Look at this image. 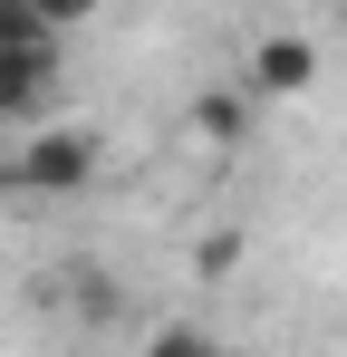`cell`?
Returning <instances> with one entry per match:
<instances>
[{
    "mask_svg": "<svg viewBox=\"0 0 347 357\" xmlns=\"http://www.w3.org/2000/svg\"><path fill=\"white\" fill-rule=\"evenodd\" d=\"M10 165V193H87L97 165H107V135L97 126H39L20 155H0Z\"/></svg>",
    "mask_w": 347,
    "mask_h": 357,
    "instance_id": "6da1fadb",
    "label": "cell"
},
{
    "mask_svg": "<svg viewBox=\"0 0 347 357\" xmlns=\"http://www.w3.org/2000/svg\"><path fill=\"white\" fill-rule=\"evenodd\" d=\"M318 87V39L309 29H261L241 59V97H309Z\"/></svg>",
    "mask_w": 347,
    "mask_h": 357,
    "instance_id": "7a4b0ae2",
    "label": "cell"
},
{
    "mask_svg": "<svg viewBox=\"0 0 347 357\" xmlns=\"http://www.w3.org/2000/svg\"><path fill=\"white\" fill-rule=\"evenodd\" d=\"M58 68H68V49H20V59H0V126L39 116L58 97Z\"/></svg>",
    "mask_w": 347,
    "mask_h": 357,
    "instance_id": "3957f363",
    "label": "cell"
},
{
    "mask_svg": "<svg viewBox=\"0 0 347 357\" xmlns=\"http://www.w3.org/2000/svg\"><path fill=\"white\" fill-rule=\"evenodd\" d=\"M20 49H68V20L49 0H0V59H20Z\"/></svg>",
    "mask_w": 347,
    "mask_h": 357,
    "instance_id": "277c9868",
    "label": "cell"
},
{
    "mask_svg": "<svg viewBox=\"0 0 347 357\" xmlns=\"http://www.w3.org/2000/svg\"><path fill=\"white\" fill-rule=\"evenodd\" d=\"M241 126H251V97H241V87H213V97L193 107V135H203V145H231Z\"/></svg>",
    "mask_w": 347,
    "mask_h": 357,
    "instance_id": "5b68a950",
    "label": "cell"
},
{
    "mask_svg": "<svg viewBox=\"0 0 347 357\" xmlns=\"http://www.w3.org/2000/svg\"><path fill=\"white\" fill-rule=\"evenodd\" d=\"M135 357H231V348L213 338V328H193V319H164V328H155Z\"/></svg>",
    "mask_w": 347,
    "mask_h": 357,
    "instance_id": "8992f818",
    "label": "cell"
},
{
    "mask_svg": "<svg viewBox=\"0 0 347 357\" xmlns=\"http://www.w3.org/2000/svg\"><path fill=\"white\" fill-rule=\"evenodd\" d=\"M68 290H77V309H87V319H116V299H125V290L107 280V271H77Z\"/></svg>",
    "mask_w": 347,
    "mask_h": 357,
    "instance_id": "52a82bcc",
    "label": "cell"
}]
</instances>
